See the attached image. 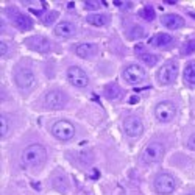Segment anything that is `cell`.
I'll return each mask as SVG.
<instances>
[{
  "instance_id": "obj_1",
  "label": "cell",
  "mask_w": 195,
  "mask_h": 195,
  "mask_svg": "<svg viewBox=\"0 0 195 195\" xmlns=\"http://www.w3.org/2000/svg\"><path fill=\"white\" fill-rule=\"evenodd\" d=\"M45 156H47V153L41 144L28 145L22 153V164L25 167H38L45 161Z\"/></svg>"
},
{
  "instance_id": "obj_2",
  "label": "cell",
  "mask_w": 195,
  "mask_h": 195,
  "mask_svg": "<svg viewBox=\"0 0 195 195\" xmlns=\"http://www.w3.org/2000/svg\"><path fill=\"white\" fill-rule=\"evenodd\" d=\"M52 134L59 140H70L75 136V127L67 120H58L52 127Z\"/></svg>"
},
{
  "instance_id": "obj_3",
  "label": "cell",
  "mask_w": 195,
  "mask_h": 195,
  "mask_svg": "<svg viewBox=\"0 0 195 195\" xmlns=\"http://www.w3.org/2000/svg\"><path fill=\"white\" fill-rule=\"evenodd\" d=\"M164 156V145L158 142H151L144 148L142 151V161L145 164H155L161 161Z\"/></svg>"
},
{
  "instance_id": "obj_4",
  "label": "cell",
  "mask_w": 195,
  "mask_h": 195,
  "mask_svg": "<svg viewBox=\"0 0 195 195\" xmlns=\"http://www.w3.org/2000/svg\"><path fill=\"white\" fill-rule=\"evenodd\" d=\"M175 187H177V181H175V178L169 173H159L158 177L155 178V189L158 194L169 195L175 190Z\"/></svg>"
},
{
  "instance_id": "obj_5",
  "label": "cell",
  "mask_w": 195,
  "mask_h": 195,
  "mask_svg": "<svg viewBox=\"0 0 195 195\" xmlns=\"http://www.w3.org/2000/svg\"><path fill=\"white\" fill-rule=\"evenodd\" d=\"M177 75H178V63L177 61H169L159 69L158 80L161 85H172L177 80Z\"/></svg>"
},
{
  "instance_id": "obj_6",
  "label": "cell",
  "mask_w": 195,
  "mask_h": 195,
  "mask_svg": "<svg viewBox=\"0 0 195 195\" xmlns=\"http://www.w3.org/2000/svg\"><path fill=\"white\" fill-rule=\"evenodd\" d=\"M177 114V106L172 102H161L155 108V117L159 122H170Z\"/></svg>"
},
{
  "instance_id": "obj_7",
  "label": "cell",
  "mask_w": 195,
  "mask_h": 195,
  "mask_svg": "<svg viewBox=\"0 0 195 195\" xmlns=\"http://www.w3.org/2000/svg\"><path fill=\"white\" fill-rule=\"evenodd\" d=\"M14 80H16V85L20 87L22 91H28L34 86V75H33V72L27 67L17 69V72L14 74Z\"/></svg>"
},
{
  "instance_id": "obj_8",
  "label": "cell",
  "mask_w": 195,
  "mask_h": 195,
  "mask_svg": "<svg viewBox=\"0 0 195 195\" xmlns=\"http://www.w3.org/2000/svg\"><path fill=\"white\" fill-rule=\"evenodd\" d=\"M67 80L70 81V85L75 86V87H86L87 85H89V76L86 75V72L83 70V69H80L76 66L69 67Z\"/></svg>"
},
{
  "instance_id": "obj_9",
  "label": "cell",
  "mask_w": 195,
  "mask_h": 195,
  "mask_svg": "<svg viewBox=\"0 0 195 195\" xmlns=\"http://www.w3.org/2000/svg\"><path fill=\"white\" fill-rule=\"evenodd\" d=\"M122 75H123V78L127 80L128 83H131V85H137V83H140L145 78V75H147V74H145V70L139 66V64H128V66L123 69Z\"/></svg>"
},
{
  "instance_id": "obj_10",
  "label": "cell",
  "mask_w": 195,
  "mask_h": 195,
  "mask_svg": "<svg viewBox=\"0 0 195 195\" xmlns=\"http://www.w3.org/2000/svg\"><path fill=\"white\" fill-rule=\"evenodd\" d=\"M66 102H67L66 94L61 92V91H58V89L50 91V92L45 95V105H47L48 108H52V109H61V108H64Z\"/></svg>"
},
{
  "instance_id": "obj_11",
  "label": "cell",
  "mask_w": 195,
  "mask_h": 195,
  "mask_svg": "<svg viewBox=\"0 0 195 195\" xmlns=\"http://www.w3.org/2000/svg\"><path fill=\"white\" fill-rule=\"evenodd\" d=\"M10 14H11V22H13V25L16 27V28L25 31V30H30L33 27L31 19L27 16V14L19 13V11H10Z\"/></svg>"
},
{
  "instance_id": "obj_12",
  "label": "cell",
  "mask_w": 195,
  "mask_h": 195,
  "mask_svg": "<svg viewBox=\"0 0 195 195\" xmlns=\"http://www.w3.org/2000/svg\"><path fill=\"white\" fill-rule=\"evenodd\" d=\"M123 128H125V131H127V134L131 136V137H137L144 133V125L137 117H128V119L123 122Z\"/></svg>"
},
{
  "instance_id": "obj_13",
  "label": "cell",
  "mask_w": 195,
  "mask_h": 195,
  "mask_svg": "<svg viewBox=\"0 0 195 195\" xmlns=\"http://www.w3.org/2000/svg\"><path fill=\"white\" fill-rule=\"evenodd\" d=\"M25 44H27V47L33 48V50H36V52H41V53L50 50V42H48V39L44 36H31L25 41Z\"/></svg>"
},
{
  "instance_id": "obj_14",
  "label": "cell",
  "mask_w": 195,
  "mask_h": 195,
  "mask_svg": "<svg viewBox=\"0 0 195 195\" xmlns=\"http://www.w3.org/2000/svg\"><path fill=\"white\" fill-rule=\"evenodd\" d=\"M162 25L169 30H178L184 25V19L178 14H166L162 17Z\"/></svg>"
},
{
  "instance_id": "obj_15",
  "label": "cell",
  "mask_w": 195,
  "mask_h": 195,
  "mask_svg": "<svg viewBox=\"0 0 195 195\" xmlns=\"http://www.w3.org/2000/svg\"><path fill=\"white\" fill-rule=\"evenodd\" d=\"M172 36L167 33H159V34H155L153 38H150V41H148V44L151 45V47H156V48H164L167 47L169 44H172Z\"/></svg>"
},
{
  "instance_id": "obj_16",
  "label": "cell",
  "mask_w": 195,
  "mask_h": 195,
  "mask_svg": "<svg viewBox=\"0 0 195 195\" xmlns=\"http://www.w3.org/2000/svg\"><path fill=\"white\" fill-rule=\"evenodd\" d=\"M75 52L80 58H92L95 53H97V45L92 42H83L75 48Z\"/></svg>"
},
{
  "instance_id": "obj_17",
  "label": "cell",
  "mask_w": 195,
  "mask_h": 195,
  "mask_svg": "<svg viewBox=\"0 0 195 195\" xmlns=\"http://www.w3.org/2000/svg\"><path fill=\"white\" fill-rule=\"evenodd\" d=\"M75 31H76L75 25L70 24V22H59V24L55 27V33L58 34L59 38H70L75 34Z\"/></svg>"
},
{
  "instance_id": "obj_18",
  "label": "cell",
  "mask_w": 195,
  "mask_h": 195,
  "mask_svg": "<svg viewBox=\"0 0 195 195\" xmlns=\"http://www.w3.org/2000/svg\"><path fill=\"white\" fill-rule=\"evenodd\" d=\"M184 81L189 86H195V61H190L184 69Z\"/></svg>"
},
{
  "instance_id": "obj_19",
  "label": "cell",
  "mask_w": 195,
  "mask_h": 195,
  "mask_svg": "<svg viewBox=\"0 0 195 195\" xmlns=\"http://www.w3.org/2000/svg\"><path fill=\"white\" fill-rule=\"evenodd\" d=\"M136 52L139 53V58L142 59L147 66H155V64L158 63V58H156L155 55H151V53L142 52V47H136Z\"/></svg>"
},
{
  "instance_id": "obj_20",
  "label": "cell",
  "mask_w": 195,
  "mask_h": 195,
  "mask_svg": "<svg viewBox=\"0 0 195 195\" xmlns=\"http://www.w3.org/2000/svg\"><path fill=\"white\" fill-rule=\"evenodd\" d=\"M86 20L89 22L91 25H95V27H103L108 22V17L103 16V14H89L86 17Z\"/></svg>"
},
{
  "instance_id": "obj_21",
  "label": "cell",
  "mask_w": 195,
  "mask_h": 195,
  "mask_svg": "<svg viewBox=\"0 0 195 195\" xmlns=\"http://www.w3.org/2000/svg\"><path fill=\"white\" fill-rule=\"evenodd\" d=\"M105 94L106 97L111 98V100H114V98H119L120 97V87L116 85V83H112V85H108L105 87Z\"/></svg>"
},
{
  "instance_id": "obj_22",
  "label": "cell",
  "mask_w": 195,
  "mask_h": 195,
  "mask_svg": "<svg viewBox=\"0 0 195 195\" xmlns=\"http://www.w3.org/2000/svg\"><path fill=\"white\" fill-rule=\"evenodd\" d=\"M139 16L145 20H153L155 19V10H153V6H144L139 11Z\"/></svg>"
},
{
  "instance_id": "obj_23",
  "label": "cell",
  "mask_w": 195,
  "mask_h": 195,
  "mask_svg": "<svg viewBox=\"0 0 195 195\" xmlns=\"http://www.w3.org/2000/svg\"><path fill=\"white\" fill-rule=\"evenodd\" d=\"M144 34H145V31H144L142 27L134 25L131 28V31H128V38H130V39H139V38H142Z\"/></svg>"
},
{
  "instance_id": "obj_24",
  "label": "cell",
  "mask_w": 195,
  "mask_h": 195,
  "mask_svg": "<svg viewBox=\"0 0 195 195\" xmlns=\"http://www.w3.org/2000/svg\"><path fill=\"white\" fill-rule=\"evenodd\" d=\"M181 53H183V55H190V53H195V39H190V41H187L186 44H183Z\"/></svg>"
},
{
  "instance_id": "obj_25",
  "label": "cell",
  "mask_w": 195,
  "mask_h": 195,
  "mask_svg": "<svg viewBox=\"0 0 195 195\" xmlns=\"http://www.w3.org/2000/svg\"><path fill=\"white\" fill-rule=\"evenodd\" d=\"M56 19H58V13H56V11H50V13H47L42 17V22H44L45 25H52Z\"/></svg>"
},
{
  "instance_id": "obj_26",
  "label": "cell",
  "mask_w": 195,
  "mask_h": 195,
  "mask_svg": "<svg viewBox=\"0 0 195 195\" xmlns=\"http://www.w3.org/2000/svg\"><path fill=\"white\" fill-rule=\"evenodd\" d=\"M8 128H10V123H8V119H6L5 116L0 117V136H6V133H8Z\"/></svg>"
},
{
  "instance_id": "obj_27",
  "label": "cell",
  "mask_w": 195,
  "mask_h": 195,
  "mask_svg": "<svg viewBox=\"0 0 195 195\" xmlns=\"http://www.w3.org/2000/svg\"><path fill=\"white\" fill-rule=\"evenodd\" d=\"M100 6H102V2H97V0H86L85 2L86 10H98Z\"/></svg>"
},
{
  "instance_id": "obj_28",
  "label": "cell",
  "mask_w": 195,
  "mask_h": 195,
  "mask_svg": "<svg viewBox=\"0 0 195 195\" xmlns=\"http://www.w3.org/2000/svg\"><path fill=\"white\" fill-rule=\"evenodd\" d=\"M187 147H189L190 150H195V133L189 137V140H187Z\"/></svg>"
},
{
  "instance_id": "obj_29",
  "label": "cell",
  "mask_w": 195,
  "mask_h": 195,
  "mask_svg": "<svg viewBox=\"0 0 195 195\" xmlns=\"http://www.w3.org/2000/svg\"><path fill=\"white\" fill-rule=\"evenodd\" d=\"M6 52H8V47H6L5 42H2V44H0V55H2V56H6Z\"/></svg>"
},
{
  "instance_id": "obj_30",
  "label": "cell",
  "mask_w": 195,
  "mask_h": 195,
  "mask_svg": "<svg viewBox=\"0 0 195 195\" xmlns=\"http://www.w3.org/2000/svg\"><path fill=\"white\" fill-rule=\"evenodd\" d=\"M186 195H195V192H190V194H186Z\"/></svg>"
}]
</instances>
